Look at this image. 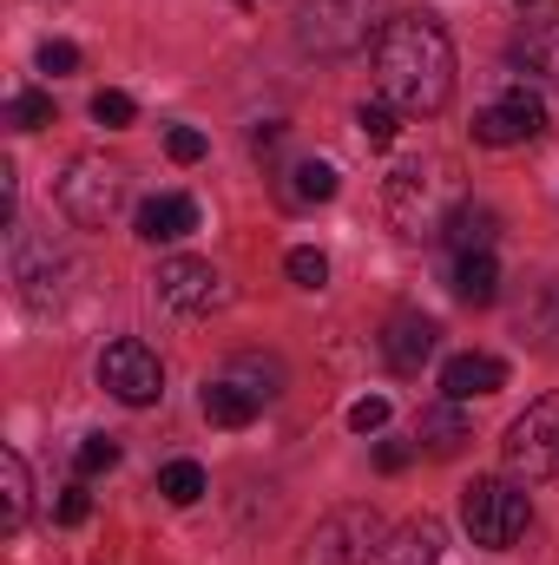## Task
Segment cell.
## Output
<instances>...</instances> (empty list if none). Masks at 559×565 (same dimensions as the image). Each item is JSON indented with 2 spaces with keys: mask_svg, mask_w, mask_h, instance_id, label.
Returning a JSON list of instances; mask_svg holds the SVG:
<instances>
[{
  "mask_svg": "<svg viewBox=\"0 0 559 565\" xmlns=\"http://www.w3.org/2000/svg\"><path fill=\"white\" fill-rule=\"evenodd\" d=\"M198 408H204V422H211V427H251V422H257V408H264V395H257V388H244L238 375H218V382H204Z\"/></svg>",
  "mask_w": 559,
  "mask_h": 565,
  "instance_id": "15",
  "label": "cell"
},
{
  "mask_svg": "<svg viewBox=\"0 0 559 565\" xmlns=\"http://www.w3.org/2000/svg\"><path fill=\"white\" fill-rule=\"evenodd\" d=\"M356 126H362V139H369V145H395V132H402V113L376 93V99H362V106H356Z\"/></svg>",
  "mask_w": 559,
  "mask_h": 565,
  "instance_id": "24",
  "label": "cell"
},
{
  "mask_svg": "<svg viewBox=\"0 0 559 565\" xmlns=\"http://www.w3.org/2000/svg\"><path fill=\"white\" fill-rule=\"evenodd\" d=\"M80 66V46L73 40H46L40 46V73H73Z\"/></svg>",
  "mask_w": 559,
  "mask_h": 565,
  "instance_id": "31",
  "label": "cell"
},
{
  "mask_svg": "<svg viewBox=\"0 0 559 565\" xmlns=\"http://www.w3.org/2000/svg\"><path fill=\"white\" fill-rule=\"evenodd\" d=\"M7 119H13V132H46L53 126V99L46 93H13V106H7Z\"/></svg>",
  "mask_w": 559,
  "mask_h": 565,
  "instance_id": "25",
  "label": "cell"
},
{
  "mask_svg": "<svg viewBox=\"0 0 559 565\" xmlns=\"http://www.w3.org/2000/svg\"><path fill=\"white\" fill-rule=\"evenodd\" d=\"M191 231H198V204H191L184 191H158V198L139 204V237L145 244H178V237H191Z\"/></svg>",
  "mask_w": 559,
  "mask_h": 565,
  "instance_id": "13",
  "label": "cell"
},
{
  "mask_svg": "<svg viewBox=\"0 0 559 565\" xmlns=\"http://www.w3.org/2000/svg\"><path fill=\"white\" fill-rule=\"evenodd\" d=\"M382 546H389L382 513H376L369 500H349V507H329V513L309 526V540H303L296 565H376L382 559Z\"/></svg>",
  "mask_w": 559,
  "mask_h": 565,
  "instance_id": "2",
  "label": "cell"
},
{
  "mask_svg": "<svg viewBox=\"0 0 559 565\" xmlns=\"http://www.w3.org/2000/svg\"><path fill=\"white\" fill-rule=\"evenodd\" d=\"M126 191H133V171L119 158H99V151H80L66 171H60V211L80 224V231H106L119 211H126Z\"/></svg>",
  "mask_w": 559,
  "mask_h": 565,
  "instance_id": "3",
  "label": "cell"
},
{
  "mask_svg": "<svg viewBox=\"0 0 559 565\" xmlns=\"http://www.w3.org/2000/svg\"><path fill=\"white\" fill-rule=\"evenodd\" d=\"M540 132H547V99H540V93H527V86H507L494 106H481V113H474V145H487V151L534 145Z\"/></svg>",
  "mask_w": 559,
  "mask_h": 565,
  "instance_id": "9",
  "label": "cell"
},
{
  "mask_svg": "<svg viewBox=\"0 0 559 565\" xmlns=\"http://www.w3.org/2000/svg\"><path fill=\"white\" fill-rule=\"evenodd\" d=\"M382 0H303L296 7V40L323 60L362 53L369 40H382Z\"/></svg>",
  "mask_w": 559,
  "mask_h": 565,
  "instance_id": "4",
  "label": "cell"
},
{
  "mask_svg": "<svg viewBox=\"0 0 559 565\" xmlns=\"http://www.w3.org/2000/svg\"><path fill=\"white\" fill-rule=\"evenodd\" d=\"M133 113H139V106H133V99H126L119 86H106V93H93V119H99L106 132H126V126H133Z\"/></svg>",
  "mask_w": 559,
  "mask_h": 565,
  "instance_id": "27",
  "label": "cell"
},
{
  "mask_svg": "<svg viewBox=\"0 0 559 565\" xmlns=\"http://www.w3.org/2000/svg\"><path fill=\"white\" fill-rule=\"evenodd\" d=\"M158 493H165L171 507H198V500H204V467H198V460H171V467L158 473Z\"/></svg>",
  "mask_w": 559,
  "mask_h": 565,
  "instance_id": "23",
  "label": "cell"
},
{
  "mask_svg": "<svg viewBox=\"0 0 559 565\" xmlns=\"http://www.w3.org/2000/svg\"><path fill=\"white\" fill-rule=\"evenodd\" d=\"M283 198L289 204H329L336 198V164L329 158H296L283 171Z\"/></svg>",
  "mask_w": 559,
  "mask_h": 565,
  "instance_id": "20",
  "label": "cell"
},
{
  "mask_svg": "<svg viewBox=\"0 0 559 565\" xmlns=\"http://www.w3.org/2000/svg\"><path fill=\"white\" fill-rule=\"evenodd\" d=\"M27 507H33V480H27L20 447H7L0 454V533H20L27 526Z\"/></svg>",
  "mask_w": 559,
  "mask_h": 565,
  "instance_id": "18",
  "label": "cell"
},
{
  "mask_svg": "<svg viewBox=\"0 0 559 565\" xmlns=\"http://www.w3.org/2000/svg\"><path fill=\"white\" fill-rule=\"evenodd\" d=\"M461 447H467V415H461V402H434V408H421V422H415V454L447 460V454H461Z\"/></svg>",
  "mask_w": 559,
  "mask_h": 565,
  "instance_id": "17",
  "label": "cell"
},
{
  "mask_svg": "<svg viewBox=\"0 0 559 565\" xmlns=\"http://www.w3.org/2000/svg\"><path fill=\"white\" fill-rule=\"evenodd\" d=\"M441 559H447V526L434 513H415V520H402L389 533V546H382L376 565H441Z\"/></svg>",
  "mask_w": 559,
  "mask_h": 565,
  "instance_id": "12",
  "label": "cell"
},
{
  "mask_svg": "<svg viewBox=\"0 0 559 565\" xmlns=\"http://www.w3.org/2000/svg\"><path fill=\"white\" fill-rule=\"evenodd\" d=\"M500 460H507V480H520V487L553 480L559 473V395L527 402V415L507 427V440H500Z\"/></svg>",
  "mask_w": 559,
  "mask_h": 565,
  "instance_id": "6",
  "label": "cell"
},
{
  "mask_svg": "<svg viewBox=\"0 0 559 565\" xmlns=\"http://www.w3.org/2000/svg\"><path fill=\"white\" fill-rule=\"evenodd\" d=\"M376 86L402 119H434L454 99V46L434 13H395L376 40Z\"/></svg>",
  "mask_w": 559,
  "mask_h": 565,
  "instance_id": "1",
  "label": "cell"
},
{
  "mask_svg": "<svg viewBox=\"0 0 559 565\" xmlns=\"http://www.w3.org/2000/svg\"><path fill=\"white\" fill-rule=\"evenodd\" d=\"M73 467H80L86 480H93V473H113V467H119V440H113V434H86L80 454H73Z\"/></svg>",
  "mask_w": 559,
  "mask_h": 565,
  "instance_id": "26",
  "label": "cell"
},
{
  "mask_svg": "<svg viewBox=\"0 0 559 565\" xmlns=\"http://www.w3.org/2000/svg\"><path fill=\"white\" fill-rule=\"evenodd\" d=\"M441 237L454 244V257H467V250H494V237H500V211L494 204H454L447 217H441Z\"/></svg>",
  "mask_w": 559,
  "mask_h": 565,
  "instance_id": "16",
  "label": "cell"
},
{
  "mask_svg": "<svg viewBox=\"0 0 559 565\" xmlns=\"http://www.w3.org/2000/svg\"><path fill=\"white\" fill-rule=\"evenodd\" d=\"M527 520H534V507H527L520 480H474V487L461 493V526H467V540L487 546V553L520 546Z\"/></svg>",
  "mask_w": 559,
  "mask_h": 565,
  "instance_id": "5",
  "label": "cell"
},
{
  "mask_svg": "<svg viewBox=\"0 0 559 565\" xmlns=\"http://www.w3.org/2000/svg\"><path fill=\"white\" fill-rule=\"evenodd\" d=\"M99 382H106L113 402L151 408V402L165 395V362H158V349H145L139 335H119V342H106V355H99Z\"/></svg>",
  "mask_w": 559,
  "mask_h": 565,
  "instance_id": "7",
  "label": "cell"
},
{
  "mask_svg": "<svg viewBox=\"0 0 559 565\" xmlns=\"http://www.w3.org/2000/svg\"><path fill=\"white\" fill-rule=\"evenodd\" d=\"M409 454H415V447H402V440H382V447H376V467H382V473H402V467H409Z\"/></svg>",
  "mask_w": 559,
  "mask_h": 565,
  "instance_id": "33",
  "label": "cell"
},
{
  "mask_svg": "<svg viewBox=\"0 0 559 565\" xmlns=\"http://www.w3.org/2000/svg\"><path fill=\"white\" fill-rule=\"evenodd\" d=\"M454 296H461L467 309H487V302L500 296V264H494V250H467V257H454Z\"/></svg>",
  "mask_w": 559,
  "mask_h": 565,
  "instance_id": "19",
  "label": "cell"
},
{
  "mask_svg": "<svg viewBox=\"0 0 559 565\" xmlns=\"http://www.w3.org/2000/svg\"><path fill=\"white\" fill-rule=\"evenodd\" d=\"M434 342H441V329H434V316H421V309H395V316L382 322V355H389V369H402V375H415L421 362L434 355Z\"/></svg>",
  "mask_w": 559,
  "mask_h": 565,
  "instance_id": "11",
  "label": "cell"
},
{
  "mask_svg": "<svg viewBox=\"0 0 559 565\" xmlns=\"http://www.w3.org/2000/svg\"><path fill=\"white\" fill-rule=\"evenodd\" d=\"M349 427H356V434H382V427H389V402H382V395L356 402V408H349Z\"/></svg>",
  "mask_w": 559,
  "mask_h": 565,
  "instance_id": "30",
  "label": "cell"
},
{
  "mask_svg": "<svg viewBox=\"0 0 559 565\" xmlns=\"http://www.w3.org/2000/svg\"><path fill=\"white\" fill-rule=\"evenodd\" d=\"M500 388H507V362H494V355H454L441 369L447 402H474V395H500Z\"/></svg>",
  "mask_w": 559,
  "mask_h": 565,
  "instance_id": "14",
  "label": "cell"
},
{
  "mask_svg": "<svg viewBox=\"0 0 559 565\" xmlns=\"http://www.w3.org/2000/svg\"><path fill=\"white\" fill-rule=\"evenodd\" d=\"M238 7H257V0H238Z\"/></svg>",
  "mask_w": 559,
  "mask_h": 565,
  "instance_id": "34",
  "label": "cell"
},
{
  "mask_svg": "<svg viewBox=\"0 0 559 565\" xmlns=\"http://www.w3.org/2000/svg\"><path fill=\"white\" fill-rule=\"evenodd\" d=\"M165 151H171L178 164H198V158H204V132H191V126H171V132H165Z\"/></svg>",
  "mask_w": 559,
  "mask_h": 565,
  "instance_id": "29",
  "label": "cell"
},
{
  "mask_svg": "<svg viewBox=\"0 0 559 565\" xmlns=\"http://www.w3.org/2000/svg\"><path fill=\"white\" fill-rule=\"evenodd\" d=\"M520 342L559 355V282H540V296L520 309Z\"/></svg>",
  "mask_w": 559,
  "mask_h": 565,
  "instance_id": "21",
  "label": "cell"
},
{
  "mask_svg": "<svg viewBox=\"0 0 559 565\" xmlns=\"http://www.w3.org/2000/svg\"><path fill=\"white\" fill-rule=\"evenodd\" d=\"M86 513H93V493H86V487H66V493H60V507H53V520H60V526H80Z\"/></svg>",
  "mask_w": 559,
  "mask_h": 565,
  "instance_id": "32",
  "label": "cell"
},
{
  "mask_svg": "<svg viewBox=\"0 0 559 565\" xmlns=\"http://www.w3.org/2000/svg\"><path fill=\"white\" fill-rule=\"evenodd\" d=\"M66 270H73V264L53 250V237H20V244H13V282H20V302H27V309H53L60 289H66V282H60Z\"/></svg>",
  "mask_w": 559,
  "mask_h": 565,
  "instance_id": "10",
  "label": "cell"
},
{
  "mask_svg": "<svg viewBox=\"0 0 559 565\" xmlns=\"http://www.w3.org/2000/svg\"><path fill=\"white\" fill-rule=\"evenodd\" d=\"M283 270H289L296 289H323V282H329V257H323V250H289Z\"/></svg>",
  "mask_w": 559,
  "mask_h": 565,
  "instance_id": "28",
  "label": "cell"
},
{
  "mask_svg": "<svg viewBox=\"0 0 559 565\" xmlns=\"http://www.w3.org/2000/svg\"><path fill=\"white\" fill-rule=\"evenodd\" d=\"M514 60H520L527 73H540V79H559V20H540L534 33H520Z\"/></svg>",
  "mask_w": 559,
  "mask_h": 565,
  "instance_id": "22",
  "label": "cell"
},
{
  "mask_svg": "<svg viewBox=\"0 0 559 565\" xmlns=\"http://www.w3.org/2000/svg\"><path fill=\"white\" fill-rule=\"evenodd\" d=\"M151 296L171 309V316H211L231 302V282L218 277L204 257H165L158 277H151Z\"/></svg>",
  "mask_w": 559,
  "mask_h": 565,
  "instance_id": "8",
  "label": "cell"
}]
</instances>
